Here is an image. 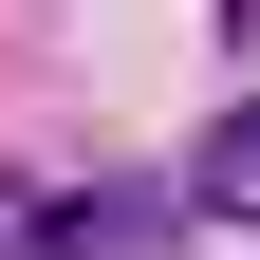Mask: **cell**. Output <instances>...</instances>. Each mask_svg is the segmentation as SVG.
<instances>
[{
    "label": "cell",
    "mask_w": 260,
    "mask_h": 260,
    "mask_svg": "<svg viewBox=\"0 0 260 260\" xmlns=\"http://www.w3.org/2000/svg\"><path fill=\"white\" fill-rule=\"evenodd\" d=\"M149 242H168V205H56L38 260H149Z\"/></svg>",
    "instance_id": "cell-1"
},
{
    "label": "cell",
    "mask_w": 260,
    "mask_h": 260,
    "mask_svg": "<svg viewBox=\"0 0 260 260\" xmlns=\"http://www.w3.org/2000/svg\"><path fill=\"white\" fill-rule=\"evenodd\" d=\"M186 186H205V205H242V223H260V93H242V112L205 130V168H186Z\"/></svg>",
    "instance_id": "cell-2"
}]
</instances>
